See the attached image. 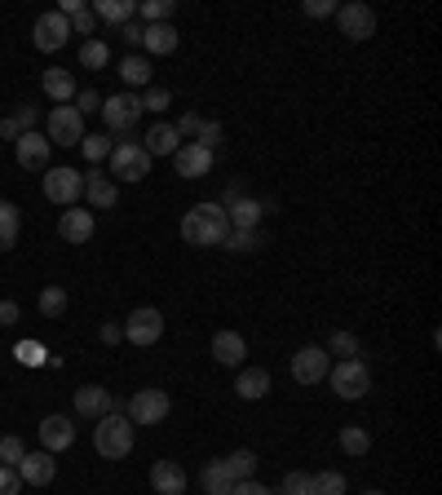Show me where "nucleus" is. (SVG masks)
I'll list each match as a JSON object with an SVG mask.
<instances>
[{
	"instance_id": "f257e3e1",
	"label": "nucleus",
	"mask_w": 442,
	"mask_h": 495,
	"mask_svg": "<svg viewBox=\"0 0 442 495\" xmlns=\"http://www.w3.org/2000/svg\"><path fill=\"white\" fill-rule=\"evenodd\" d=\"M226 234H231V217H226V208H221L217 199L195 203V208L182 217V239H186L191 248H217Z\"/></svg>"
},
{
	"instance_id": "f03ea898",
	"label": "nucleus",
	"mask_w": 442,
	"mask_h": 495,
	"mask_svg": "<svg viewBox=\"0 0 442 495\" xmlns=\"http://www.w3.org/2000/svg\"><path fill=\"white\" fill-rule=\"evenodd\" d=\"M133 421L124 411H106L103 421H93V447L103 460H124L133 451Z\"/></svg>"
},
{
	"instance_id": "7ed1b4c3",
	"label": "nucleus",
	"mask_w": 442,
	"mask_h": 495,
	"mask_svg": "<svg viewBox=\"0 0 442 495\" xmlns=\"http://www.w3.org/2000/svg\"><path fill=\"white\" fill-rule=\"evenodd\" d=\"M328 385H332V394L345 398V402H359V398L372 390V371L363 359H345V363H332L328 371Z\"/></svg>"
},
{
	"instance_id": "20e7f679",
	"label": "nucleus",
	"mask_w": 442,
	"mask_h": 495,
	"mask_svg": "<svg viewBox=\"0 0 442 495\" xmlns=\"http://www.w3.org/2000/svg\"><path fill=\"white\" fill-rule=\"evenodd\" d=\"M142 120V98L137 94H115V98H103V124H106V137H129L133 124Z\"/></svg>"
},
{
	"instance_id": "39448f33",
	"label": "nucleus",
	"mask_w": 442,
	"mask_h": 495,
	"mask_svg": "<svg viewBox=\"0 0 442 495\" xmlns=\"http://www.w3.org/2000/svg\"><path fill=\"white\" fill-rule=\"evenodd\" d=\"M111 177H120V182L151 177V155L142 151V142H129V137L115 142V151H111Z\"/></svg>"
},
{
	"instance_id": "423d86ee",
	"label": "nucleus",
	"mask_w": 442,
	"mask_h": 495,
	"mask_svg": "<svg viewBox=\"0 0 442 495\" xmlns=\"http://www.w3.org/2000/svg\"><path fill=\"white\" fill-rule=\"evenodd\" d=\"M84 195V173L75 168H44V199L58 208H75V199Z\"/></svg>"
},
{
	"instance_id": "0eeeda50",
	"label": "nucleus",
	"mask_w": 442,
	"mask_h": 495,
	"mask_svg": "<svg viewBox=\"0 0 442 495\" xmlns=\"http://www.w3.org/2000/svg\"><path fill=\"white\" fill-rule=\"evenodd\" d=\"M172 411V398L164 390H137L129 402H124V416L133 421V425H160V421H169Z\"/></svg>"
},
{
	"instance_id": "6e6552de",
	"label": "nucleus",
	"mask_w": 442,
	"mask_h": 495,
	"mask_svg": "<svg viewBox=\"0 0 442 495\" xmlns=\"http://www.w3.org/2000/svg\"><path fill=\"white\" fill-rule=\"evenodd\" d=\"M44 137H49V146H80L84 142V120H80V111L75 106H54L49 111V120H44Z\"/></svg>"
},
{
	"instance_id": "1a4fd4ad",
	"label": "nucleus",
	"mask_w": 442,
	"mask_h": 495,
	"mask_svg": "<svg viewBox=\"0 0 442 495\" xmlns=\"http://www.w3.org/2000/svg\"><path fill=\"white\" fill-rule=\"evenodd\" d=\"M328 371H332V354L323 345H301L292 354V381L297 385H319V381H328Z\"/></svg>"
},
{
	"instance_id": "9d476101",
	"label": "nucleus",
	"mask_w": 442,
	"mask_h": 495,
	"mask_svg": "<svg viewBox=\"0 0 442 495\" xmlns=\"http://www.w3.org/2000/svg\"><path fill=\"white\" fill-rule=\"evenodd\" d=\"M337 27L345 40H372L376 35V9L363 0H349L337 9Z\"/></svg>"
},
{
	"instance_id": "9b49d317",
	"label": "nucleus",
	"mask_w": 442,
	"mask_h": 495,
	"mask_svg": "<svg viewBox=\"0 0 442 495\" xmlns=\"http://www.w3.org/2000/svg\"><path fill=\"white\" fill-rule=\"evenodd\" d=\"M32 40H35V49H40V54H58V49L71 40V23L58 14V9H49V14H40V18H35Z\"/></svg>"
},
{
	"instance_id": "f8f14e48",
	"label": "nucleus",
	"mask_w": 442,
	"mask_h": 495,
	"mask_svg": "<svg viewBox=\"0 0 442 495\" xmlns=\"http://www.w3.org/2000/svg\"><path fill=\"white\" fill-rule=\"evenodd\" d=\"M160 336H164V314L155 305H142L124 319V341H133V345H155Z\"/></svg>"
},
{
	"instance_id": "ddd939ff",
	"label": "nucleus",
	"mask_w": 442,
	"mask_h": 495,
	"mask_svg": "<svg viewBox=\"0 0 442 495\" xmlns=\"http://www.w3.org/2000/svg\"><path fill=\"white\" fill-rule=\"evenodd\" d=\"M217 164V151H204L200 142H182L177 146V155H172V168H177V177H186V182H195V177H208Z\"/></svg>"
},
{
	"instance_id": "4468645a",
	"label": "nucleus",
	"mask_w": 442,
	"mask_h": 495,
	"mask_svg": "<svg viewBox=\"0 0 442 495\" xmlns=\"http://www.w3.org/2000/svg\"><path fill=\"white\" fill-rule=\"evenodd\" d=\"M266 213H274V203H266V199H252V195L235 199V203L226 208V217H231V231H261V217H266Z\"/></svg>"
},
{
	"instance_id": "2eb2a0df",
	"label": "nucleus",
	"mask_w": 442,
	"mask_h": 495,
	"mask_svg": "<svg viewBox=\"0 0 442 495\" xmlns=\"http://www.w3.org/2000/svg\"><path fill=\"white\" fill-rule=\"evenodd\" d=\"M40 89H44V98L58 102V106H71L75 94H80V84H75V75L63 71V66H44V75H40Z\"/></svg>"
},
{
	"instance_id": "dca6fc26",
	"label": "nucleus",
	"mask_w": 442,
	"mask_h": 495,
	"mask_svg": "<svg viewBox=\"0 0 442 495\" xmlns=\"http://www.w3.org/2000/svg\"><path fill=\"white\" fill-rule=\"evenodd\" d=\"M71 442H75V425H71L67 416H44L40 421V451L58 456V451H67Z\"/></svg>"
},
{
	"instance_id": "f3484780",
	"label": "nucleus",
	"mask_w": 442,
	"mask_h": 495,
	"mask_svg": "<svg viewBox=\"0 0 442 495\" xmlns=\"http://www.w3.org/2000/svg\"><path fill=\"white\" fill-rule=\"evenodd\" d=\"M93 231H98V222H93L89 208H63V217H58V234H63L67 243H89Z\"/></svg>"
},
{
	"instance_id": "a211bd4d",
	"label": "nucleus",
	"mask_w": 442,
	"mask_h": 495,
	"mask_svg": "<svg viewBox=\"0 0 442 495\" xmlns=\"http://www.w3.org/2000/svg\"><path fill=\"white\" fill-rule=\"evenodd\" d=\"M151 491L155 495H186V469L177 460L151 464Z\"/></svg>"
},
{
	"instance_id": "6ab92c4d",
	"label": "nucleus",
	"mask_w": 442,
	"mask_h": 495,
	"mask_svg": "<svg viewBox=\"0 0 442 495\" xmlns=\"http://www.w3.org/2000/svg\"><path fill=\"white\" fill-rule=\"evenodd\" d=\"M54 473H58V460H54L49 451H27L23 464H18V478H23L27 487H49Z\"/></svg>"
},
{
	"instance_id": "aec40b11",
	"label": "nucleus",
	"mask_w": 442,
	"mask_h": 495,
	"mask_svg": "<svg viewBox=\"0 0 442 495\" xmlns=\"http://www.w3.org/2000/svg\"><path fill=\"white\" fill-rule=\"evenodd\" d=\"M49 137L44 133H23L18 142H14V155H18V164L23 168H49Z\"/></svg>"
},
{
	"instance_id": "412c9836",
	"label": "nucleus",
	"mask_w": 442,
	"mask_h": 495,
	"mask_svg": "<svg viewBox=\"0 0 442 495\" xmlns=\"http://www.w3.org/2000/svg\"><path fill=\"white\" fill-rule=\"evenodd\" d=\"M212 359L221 367H243V359H248V341L239 336V332H217L212 336Z\"/></svg>"
},
{
	"instance_id": "4be33fe9",
	"label": "nucleus",
	"mask_w": 442,
	"mask_h": 495,
	"mask_svg": "<svg viewBox=\"0 0 442 495\" xmlns=\"http://www.w3.org/2000/svg\"><path fill=\"white\" fill-rule=\"evenodd\" d=\"M106 411H111V394H106L103 385H80V390H75V416L103 421Z\"/></svg>"
},
{
	"instance_id": "5701e85b",
	"label": "nucleus",
	"mask_w": 442,
	"mask_h": 495,
	"mask_svg": "<svg viewBox=\"0 0 442 495\" xmlns=\"http://www.w3.org/2000/svg\"><path fill=\"white\" fill-rule=\"evenodd\" d=\"M177 27L172 23H151V27H142V49L146 54H155V58H169L172 49H177Z\"/></svg>"
},
{
	"instance_id": "b1692460",
	"label": "nucleus",
	"mask_w": 442,
	"mask_h": 495,
	"mask_svg": "<svg viewBox=\"0 0 442 495\" xmlns=\"http://www.w3.org/2000/svg\"><path fill=\"white\" fill-rule=\"evenodd\" d=\"M235 394L243 398V402H257V398H266V394H270V371H266V367H239Z\"/></svg>"
},
{
	"instance_id": "393cba45",
	"label": "nucleus",
	"mask_w": 442,
	"mask_h": 495,
	"mask_svg": "<svg viewBox=\"0 0 442 495\" xmlns=\"http://www.w3.org/2000/svg\"><path fill=\"white\" fill-rule=\"evenodd\" d=\"M177 146H182V137H177L172 124H151L146 137H142V151H146L151 160H155V155H177Z\"/></svg>"
},
{
	"instance_id": "a878e982",
	"label": "nucleus",
	"mask_w": 442,
	"mask_h": 495,
	"mask_svg": "<svg viewBox=\"0 0 442 495\" xmlns=\"http://www.w3.org/2000/svg\"><path fill=\"white\" fill-rule=\"evenodd\" d=\"M89 9H93V18L111 23L115 32H120L124 23H133V18H137V0H93Z\"/></svg>"
},
{
	"instance_id": "bb28decb",
	"label": "nucleus",
	"mask_w": 442,
	"mask_h": 495,
	"mask_svg": "<svg viewBox=\"0 0 442 495\" xmlns=\"http://www.w3.org/2000/svg\"><path fill=\"white\" fill-rule=\"evenodd\" d=\"M84 195H89V203L93 208H115V199H120V186L111 182V177H103L98 168L84 177Z\"/></svg>"
},
{
	"instance_id": "cd10ccee",
	"label": "nucleus",
	"mask_w": 442,
	"mask_h": 495,
	"mask_svg": "<svg viewBox=\"0 0 442 495\" xmlns=\"http://www.w3.org/2000/svg\"><path fill=\"white\" fill-rule=\"evenodd\" d=\"M18 231H23V208L14 199H0V252L18 243Z\"/></svg>"
},
{
	"instance_id": "c85d7f7f",
	"label": "nucleus",
	"mask_w": 442,
	"mask_h": 495,
	"mask_svg": "<svg viewBox=\"0 0 442 495\" xmlns=\"http://www.w3.org/2000/svg\"><path fill=\"white\" fill-rule=\"evenodd\" d=\"M200 482H204V495H231L235 491V478H231L226 460H208L204 473H200Z\"/></svg>"
},
{
	"instance_id": "c756f323",
	"label": "nucleus",
	"mask_w": 442,
	"mask_h": 495,
	"mask_svg": "<svg viewBox=\"0 0 442 495\" xmlns=\"http://www.w3.org/2000/svg\"><path fill=\"white\" fill-rule=\"evenodd\" d=\"M151 75H155V71H151V63H146L142 54H129V58L120 63V80L129 84V94L142 89V84H151Z\"/></svg>"
},
{
	"instance_id": "7c9ffc66",
	"label": "nucleus",
	"mask_w": 442,
	"mask_h": 495,
	"mask_svg": "<svg viewBox=\"0 0 442 495\" xmlns=\"http://www.w3.org/2000/svg\"><path fill=\"white\" fill-rule=\"evenodd\" d=\"M172 14H177V0H142V5H137L142 27H151V23H172Z\"/></svg>"
},
{
	"instance_id": "2f4dec72",
	"label": "nucleus",
	"mask_w": 442,
	"mask_h": 495,
	"mask_svg": "<svg viewBox=\"0 0 442 495\" xmlns=\"http://www.w3.org/2000/svg\"><path fill=\"white\" fill-rule=\"evenodd\" d=\"M340 451H345V456H368V451H372V433L359 430V425H345V430H340Z\"/></svg>"
},
{
	"instance_id": "473e14b6",
	"label": "nucleus",
	"mask_w": 442,
	"mask_h": 495,
	"mask_svg": "<svg viewBox=\"0 0 442 495\" xmlns=\"http://www.w3.org/2000/svg\"><path fill=\"white\" fill-rule=\"evenodd\" d=\"M309 495H345V473H337V469L309 473Z\"/></svg>"
},
{
	"instance_id": "72a5a7b5",
	"label": "nucleus",
	"mask_w": 442,
	"mask_h": 495,
	"mask_svg": "<svg viewBox=\"0 0 442 495\" xmlns=\"http://www.w3.org/2000/svg\"><path fill=\"white\" fill-rule=\"evenodd\" d=\"M226 460V469H231V478L235 482H243V478H252L257 473V456L248 451V447H239V451H231V456H221Z\"/></svg>"
},
{
	"instance_id": "f704fd0d",
	"label": "nucleus",
	"mask_w": 442,
	"mask_h": 495,
	"mask_svg": "<svg viewBox=\"0 0 442 495\" xmlns=\"http://www.w3.org/2000/svg\"><path fill=\"white\" fill-rule=\"evenodd\" d=\"M323 350H328V354H337L340 363H345V359H359V336H354V332H332Z\"/></svg>"
},
{
	"instance_id": "c9c22d12",
	"label": "nucleus",
	"mask_w": 442,
	"mask_h": 495,
	"mask_svg": "<svg viewBox=\"0 0 442 495\" xmlns=\"http://www.w3.org/2000/svg\"><path fill=\"white\" fill-rule=\"evenodd\" d=\"M266 243V234L261 231H231L221 239V248H231V252H257Z\"/></svg>"
},
{
	"instance_id": "e433bc0d",
	"label": "nucleus",
	"mask_w": 442,
	"mask_h": 495,
	"mask_svg": "<svg viewBox=\"0 0 442 495\" xmlns=\"http://www.w3.org/2000/svg\"><path fill=\"white\" fill-rule=\"evenodd\" d=\"M80 151L93 160V168L103 164V160H111V151H115V137H106V133H93V137H84L80 142Z\"/></svg>"
},
{
	"instance_id": "4c0bfd02",
	"label": "nucleus",
	"mask_w": 442,
	"mask_h": 495,
	"mask_svg": "<svg viewBox=\"0 0 442 495\" xmlns=\"http://www.w3.org/2000/svg\"><path fill=\"white\" fill-rule=\"evenodd\" d=\"M106 63H111V54H106V45L98 40V35L80 45V66H89V71H103Z\"/></svg>"
},
{
	"instance_id": "58836bf2",
	"label": "nucleus",
	"mask_w": 442,
	"mask_h": 495,
	"mask_svg": "<svg viewBox=\"0 0 442 495\" xmlns=\"http://www.w3.org/2000/svg\"><path fill=\"white\" fill-rule=\"evenodd\" d=\"M14 359L23 367H44L49 363V350H44L40 341H18V345H14Z\"/></svg>"
},
{
	"instance_id": "ea45409f",
	"label": "nucleus",
	"mask_w": 442,
	"mask_h": 495,
	"mask_svg": "<svg viewBox=\"0 0 442 495\" xmlns=\"http://www.w3.org/2000/svg\"><path fill=\"white\" fill-rule=\"evenodd\" d=\"M63 310H67V292H63L58 283H49V288L40 292V314H44V319H63Z\"/></svg>"
},
{
	"instance_id": "a19ab883",
	"label": "nucleus",
	"mask_w": 442,
	"mask_h": 495,
	"mask_svg": "<svg viewBox=\"0 0 442 495\" xmlns=\"http://www.w3.org/2000/svg\"><path fill=\"white\" fill-rule=\"evenodd\" d=\"M27 456V447H23V438H14V433H5L0 438V464H9V469H18Z\"/></svg>"
},
{
	"instance_id": "79ce46f5",
	"label": "nucleus",
	"mask_w": 442,
	"mask_h": 495,
	"mask_svg": "<svg viewBox=\"0 0 442 495\" xmlns=\"http://www.w3.org/2000/svg\"><path fill=\"white\" fill-rule=\"evenodd\" d=\"M67 23H71V32H75V35H89V40H93V32H98V18H93V9H89V5H84L80 14H71Z\"/></svg>"
},
{
	"instance_id": "37998d69",
	"label": "nucleus",
	"mask_w": 442,
	"mask_h": 495,
	"mask_svg": "<svg viewBox=\"0 0 442 495\" xmlns=\"http://www.w3.org/2000/svg\"><path fill=\"white\" fill-rule=\"evenodd\" d=\"M75 111H80V120H84V115H103L98 89H80V94H75Z\"/></svg>"
},
{
	"instance_id": "c03bdc74",
	"label": "nucleus",
	"mask_w": 442,
	"mask_h": 495,
	"mask_svg": "<svg viewBox=\"0 0 442 495\" xmlns=\"http://www.w3.org/2000/svg\"><path fill=\"white\" fill-rule=\"evenodd\" d=\"M221 137H226V133H221V124H217V120H204V124H200V137H195V142H200L204 151H217V146H221Z\"/></svg>"
},
{
	"instance_id": "a18cd8bd",
	"label": "nucleus",
	"mask_w": 442,
	"mask_h": 495,
	"mask_svg": "<svg viewBox=\"0 0 442 495\" xmlns=\"http://www.w3.org/2000/svg\"><path fill=\"white\" fill-rule=\"evenodd\" d=\"M283 495H309V473H301V469H292L288 478H283V487H279Z\"/></svg>"
},
{
	"instance_id": "49530a36",
	"label": "nucleus",
	"mask_w": 442,
	"mask_h": 495,
	"mask_svg": "<svg viewBox=\"0 0 442 495\" xmlns=\"http://www.w3.org/2000/svg\"><path fill=\"white\" fill-rule=\"evenodd\" d=\"M172 98H169V89H146L142 94V111H169Z\"/></svg>"
},
{
	"instance_id": "de8ad7c7",
	"label": "nucleus",
	"mask_w": 442,
	"mask_h": 495,
	"mask_svg": "<svg viewBox=\"0 0 442 495\" xmlns=\"http://www.w3.org/2000/svg\"><path fill=\"white\" fill-rule=\"evenodd\" d=\"M18 491H23V478H18V469L0 464V495H18Z\"/></svg>"
},
{
	"instance_id": "09e8293b",
	"label": "nucleus",
	"mask_w": 442,
	"mask_h": 495,
	"mask_svg": "<svg viewBox=\"0 0 442 495\" xmlns=\"http://www.w3.org/2000/svg\"><path fill=\"white\" fill-rule=\"evenodd\" d=\"M337 0H306V18H337Z\"/></svg>"
},
{
	"instance_id": "8fccbe9b",
	"label": "nucleus",
	"mask_w": 442,
	"mask_h": 495,
	"mask_svg": "<svg viewBox=\"0 0 442 495\" xmlns=\"http://www.w3.org/2000/svg\"><path fill=\"white\" fill-rule=\"evenodd\" d=\"M200 124H204V120H200L195 111H186V115L172 124V129H177V137H191V142H195V137H200Z\"/></svg>"
},
{
	"instance_id": "3c124183",
	"label": "nucleus",
	"mask_w": 442,
	"mask_h": 495,
	"mask_svg": "<svg viewBox=\"0 0 442 495\" xmlns=\"http://www.w3.org/2000/svg\"><path fill=\"white\" fill-rule=\"evenodd\" d=\"M35 120H40L35 106H18V111H14V124H18L23 133H35Z\"/></svg>"
},
{
	"instance_id": "603ef678",
	"label": "nucleus",
	"mask_w": 442,
	"mask_h": 495,
	"mask_svg": "<svg viewBox=\"0 0 442 495\" xmlns=\"http://www.w3.org/2000/svg\"><path fill=\"white\" fill-rule=\"evenodd\" d=\"M231 495H274V487H261L257 478H243V482H235V491Z\"/></svg>"
},
{
	"instance_id": "864d4df0",
	"label": "nucleus",
	"mask_w": 442,
	"mask_h": 495,
	"mask_svg": "<svg viewBox=\"0 0 442 495\" xmlns=\"http://www.w3.org/2000/svg\"><path fill=\"white\" fill-rule=\"evenodd\" d=\"M18 323V301H0V328H14Z\"/></svg>"
},
{
	"instance_id": "5fc2aeb1",
	"label": "nucleus",
	"mask_w": 442,
	"mask_h": 495,
	"mask_svg": "<svg viewBox=\"0 0 442 495\" xmlns=\"http://www.w3.org/2000/svg\"><path fill=\"white\" fill-rule=\"evenodd\" d=\"M115 35H120L124 45H142V23H137V18H133V23H124V27H120V32H115Z\"/></svg>"
},
{
	"instance_id": "6e6d98bb",
	"label": "nucleus",
	"mask_w": 442,
	"mask_h": 495,
	"mask_svg": "<svg viewBox=\"0 0 442 495\" xmlns=\"http://www.w3.org/2000/svg\"><path fill=\"white\" fill-rule=\"evenodd\" d=\"M98 336H103V345H120V341H124V328H120V323H103Z\"/></svg>"
},
{
	"instance_id": "4d7b16f0",
	"label": "nucleus",
	"mask_w": 442,
	"mask_h": 495,
	"mask_svg": "<svg viewBox=\"0 0 442 495\" xmlns=\"http://www.w3.org/2000/svg\"><path fill=\"white\" fill-rule=\"evenodd\" d=\"M248 195V191H243V182H231V186H226V195L217 199V203H221V208H231V203H235V199H243Z\"/></svg>"
},
{
	"instance_id": "13d9d810",
	"label": "nucleus",
	"mask_w": 442,
	"mask_h": 495,
	"mask_svg": "<svg viewBox=\"0 0 442 495\" xmlns=\"http://www.w3.org/2000/svg\"><path fill=\"white\" fill-rule=\"evenodd\" d=\"M0 137H5V142H18V137H23V129L14 124V115H5V120H0Z\"/></svg>"
},
{
	"instance_id": "bf43d9fd",
	"label": "nucleus",
	"mask_w": 442,
	"mask_h": 495,
	"mask_svg": "<svg viewBox=\"0 0 442 495\" xmlns=\"http://www.w3.org/2000/svg\"><path fill=\"white\" fill-rule=\"evenodd\" d=\"M363 495H385V491H376V487H372V491H363Z\"/></svg>"
}]
</instances>
